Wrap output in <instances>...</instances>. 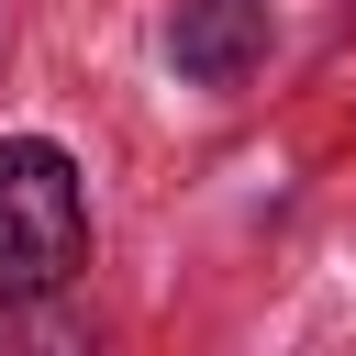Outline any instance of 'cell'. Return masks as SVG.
Wrapping results in <instances>:
<instances>
[{"label":"cell","instance_id":"cell-1","mask_svg":"<svg viewBox=\"0 0 356 356\" xmlns=\"http://www.w3.org/2000/svg\"><path fill=\"white\" fill-rule=\"evenodd\" d=\"M89 256V189L78 156L44 134H0V300H44L67 289Z\"/></svg>","mask_w":356,"mask_h":356},{"label":"cell","instance_id":"cell-2","mask_svg":"<svg viewBox=\"0 0 356 356\" xmlns=\"http://www.w3.org/2000/svg\"><path fill=\"white\" fill-rule=\"evenodd\" d=\"M267 33H278V11H267V0H178L167 56H178V78H189V89H245V78L267 67Z\"/></svg>","mask_w":356,"mask_h":356}]
</instances>
